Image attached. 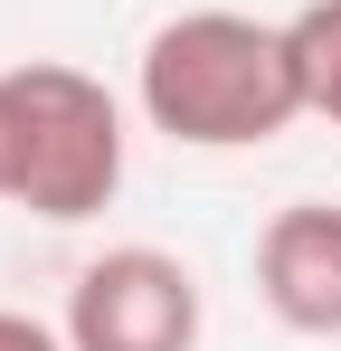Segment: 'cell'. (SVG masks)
Returning a JSON list of instances; mask_svg holds the SVG:
<instances>
[{
  "label": "cell",
  "mask_w": 341,
  "mask_h": 351,
  "mask_svg": "<svg viewBox=\"0 0 341 351\" xmlns=\"http://www.w3.org/2000/svg\"><path fill=\"white\" fill-rule=\"evenodd\" d=\"M133 105L180 152H256V143L294 133V114H313L303 66H294V29L247 19V10L162 19L133 58Z\"/></svg>",
  "instance_id": "6da1fadb"
},
{
  "label": "cell",
  "mask_w": 341,
  "mask_h": 351,
  "mask_svg": "<svg viewBox=\"0 0 341 351\" xmlns=\"http://www.w3.org/2000/svg\"><path fill=\"white\" fill-rule=\"evenodd\" d=\"M10 114H19V171H10V199L48 228H76L114 209L123 190V105H114L105 76L66 58H29L10 66Z\"/></svg>",
  "instance_id": "7a4b0ae2"
},
{
  "label": "cell",
  "mask_w": 341,
  "mask_h": 351,
  "mask_svg": "<svg viewBox=\"0 0 341 351\" xmlns=\"http://www.w3.org/2000/svg\"><path fill=\"white\" fill-rule=\"evenodd\" d=\"M199 323H209L199 276L170 247H105V256H86L76 285H66V313H57L66 351H199Z\"/></svg>",
  "instance_id": "3957f363"
},
{
  "label": "cell",
  "mask_w": 341,
  "mask_h": 351,
  "mask_svg": "<svg viewBox=\"0 0 341 351\" xmlns=\"http://www.w3.org/2000/svg\"><path fill=\"white\" fill-rule=\"evenodd\" d=\"M256 294L284 332L341 342V209L332 199H294L256 228Z\"/></svg>",
  "instance_id": "277c9868"
},
{
  "label": "cell",
  "mask_w": 341,
  "mask_h": 351,
  "mask_svg": "<svg viewBox=\"0 0 341 351\" xmlns=\"http://www.w3.org/2000/svg\"><path fill=\"white\" fill-rule=\"evenodd\" d=\"M284 29H294V66H303V105L341 123V0H303Z\"/></svg>",
  "instance_id": "5b68a950"
},
{
  "label": "cell",
  "mask_w": 341,
  "mask_h": 351,
  "mask_svg": "<svg viewBox=\"0 0 341 351\" xmlns=\"http://www.w3.org/2000/svg\"><path fill=\"white\" fill-rule=\"evenodd\" d=\"M0 351H66V332L38 323V313H19V304H0Z\"/></svg>",
  "instance_id": "8992f818"
},
{
  "label": "cell",
  "mask_w": 341,
  "mask_h": 351,
  "mask_svg": "<svg viewBox=\"0 0 341 351\" xmlns=\"http://www.w3.org/2000/svg\"><path fill=\"white\" fill-rule=\"evenodd\" d=\"M10 171H19V114H10V76H0V199H10Z\"/></svg>",
  "instance_id": "52a82bcc"
}]
</instances>
